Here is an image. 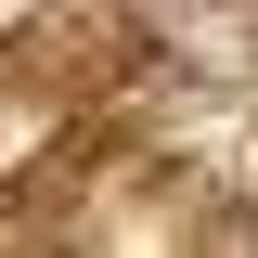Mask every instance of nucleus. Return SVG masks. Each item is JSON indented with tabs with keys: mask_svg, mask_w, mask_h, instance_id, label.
<instances>
[]
</instances>
